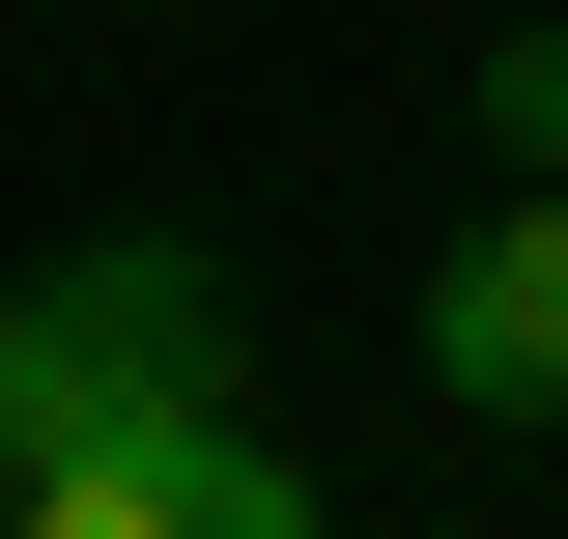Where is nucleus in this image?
I'll list each match as a JSON object with an SVG mask.
<instances>
[{"label": "nucleus", "mask_w": 568, "mask_h": 539, "mask_svg": "<svg viewBox=\"0 0 568 539\" xmlns=\"http://www.w3.org/2000/svg\"><path fill=\"white\" fill-rule=\"evenodd\" d=\"M484 171H540V200H568V29H484Z\"/></svg>", "instance_id": "20e7f679"}, {"label": "nucleus", "mask_w": 568, "mask_h": 539, "mask_svg": "<svg viewBox=\"0 0 568 539\" xmlns=\"http://www.w3.org/2000/svg\"><path fill=\"white\" fill-rule=\"evenodd\" d=\"M0 539H342V511H313V482H284V426L200 369V398H142V426H85V455H29V482H0Z\"/></svg>", "instance_id": "f03ea898"}, {"label": "nucleus", "mask_w": 568, "mask_h": 539, "mask_svg": "<svg viewBox=\"0 0 568 539\" xmlns=\"http://www.w3.org/2000/svg\"><path fill=\"white\" fill-rule=\"evenodd\" d=\"M200 369H227V256L200 227H85L58 284H0V482L142 426V398H200Z\"/></svg>", "instance_id": "f257e3e1"}, {"label": "nucleus", "mask_w": 568, "mask_h": 539, "mask_svg": "<svg viewBox=\"0 0 568 539\" xmlns=\"http://www.w3.org/2000/svg\"><path fill=\"white\" fill-rule=\"evenodd\" d=\"M426 398L455 426H568V200L540 171H484V227H455V256H426Z\"/></svg>", "instance_id": "7ed1b4c3"}]
</instances>
